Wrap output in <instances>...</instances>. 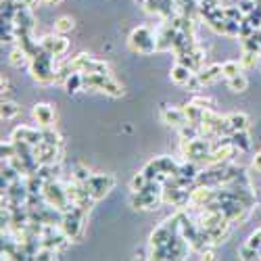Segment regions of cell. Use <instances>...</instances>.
<instances>
[{"instance_id":"cell-10","label":"cell","mask_w":261,"mask_h":261,"mask_svg":"<svg viewBox=\"0 0 261 261\" xmlns=\"http://www.w3.org/2000/svg\"><path fill=\"white\" fill-rule=\"evenodd\" d=\"M33 155L40 165H59L61 163V146L55 144H48V142H40L38 146H33Z\"/></svg>"},{"instance_id":"cell-5","label":"cell","mask_w":261,"mask_h":261,"mask_svg":"<svg viewBox=\"0 0 261 261\" xmlns=\"http://www.w3.org/2000/svg\"><path fill=\"white\" fill-rule=\"evenodd\" d=\"M42 199L44 203H48L50 207L59 209V211H69L73 207V203L69 201L67 197V190H65V184H61L59 180H50L44 184V190H42Z\"/></svg>"},{"instance_id":"cell-22","label":"cell","mask_w":261,"mask_h":261,"mask_svg":"<svg viewBox=\"0 0 261 261\" xmlns=\"http://www.w3.org/2000/svg\"><path fill=\"white\" fill-rule=\"evenodd\" d=\"M184 109V113H186V119H188V124H201L203 121V115H205V109H201L199 104H195V102H190V104H186V107H182Z\"/></svg>"},{"instance_id":"cell-16","label":"cell","mask_w":261,"mask_h":261,"mask_svg":"<svg viewBox=\"0 0 261 261\" xmlns=\"http://www.w3.org/2000/svg\"><path fill=\"white\" fill-rule=\"evenodd\" d=\"M195 76V71L190 67H186V65H182V63H176L171 67V71H169V80L176 84V86H186L188 84V80Z\"/></svg>"},{"instance_id":"cell-21","label":"cell","mask_w":261,"mask_h":261,"mask_svg":"<svg viewBox=\"0 0 261 261\" xmlns=\"http://www.w3.org/2000/svg\"><path fill=\"white\" fill-rule=\"evenodd\" d=\"M159 167H161V173H165V176H176L178 173V169H180V163L173 159V157H167V155H163V157H159Z\"/></svg>"},{"instance_id":"cell-2","label":"cell","mask_w":261,"mask_h":261,"mask_svg":"<svg viewBox=\"0 0 261 261\" xmlns=\"http://www.w3.org/2000/svg\"><path fill=\"white\" fill-rule=\"evenodd\" d=\"M52 59H55L52 55L40 50L38 55H33L31 61H29V73H31V78L36 80L38 84H42V86L57 84V80H55L57 67H55V63H52Z\"/></svg>"},{"instance_id":"cell-9","label":"cell","mask_w":261,"mask_h":261,"mask_svg":"<svg viewBox=\"0 0 261 261\" xmlns=\"http://www.w3.org/2000/svg\"><path fill=\"white\" fill-rule=\"evenodd\" d=\"M40 48L57 59V57H63L69 50V40L63 36V33H52V36L40 38Z\"/></svg>"},{"instance_id":"cell-26","label":"cell","mask_w":261,"mask_h":261,"mask_svg":"<svg viewBox=\"0 0 261 261\" xmlns=\"http://www.w3.org/2000/svg\"><path fill=\"white\" fill-rule=\"evenodd\" d=\"M221 73H223V80H230V78H236L238 73H242L240 61H226V63H221Z\"/></svg>"},{"instance_id":"cell-29","label":"cell","mask_w":261,"mask_h":261,"mask_svg":"<svg viewBox=\"0 0 261 261\" xmlns=\"http://www.w3.org/2000/svg\"><path fill=\"white\" fill-rule=\"evenodd\" d=\"M178 134H180V140H195V138L201 136V130L197 124H186L178 130Z\"/></svg>"},{"instance_id":"cell-25","label":"cell","mask_w":261,"mask_h":261,"mask_svg":"<svg viewBox=\"0 0 261 261\" xmlns=\"http://www.w3.org/2000/svg\"><path fill=\"white\" fill-rule=\"evenodd\" d=\"M76 27V21H73V17H69V15H63L59 17V19L55 21V33H69V31H73Z\"/></svg>"},{"instance_id":"cell-37","label":"cell","mask_w":261,"mask_h":261,"mask_svg":"<svg viewBox=\"0 0 261 261\" xmlns=\"http://www.w3.org/2000/svg\"><path fill=\"white\" fill-rule=\"evenodd\" d=\"M193 102L199 104L201 109H211V107H213V102H211V100H209V98H201V96H197Z\"/></svg>"},{"instance_id":"cell-39","label":"cell","mask_w":261,"mask_h":261,"mask_svg":"<svg viewBox=\"0 0 261 261\" xmlns=\"http://www.w3.org/2000/svg\"><path fill=\"white\" fill-rule=\"evenodd\" d=\"M0 86H3V98H7L9 92H11V82H9V78L3 76V80H0Z\"/></svg>"},{"instance_id":"cell-19","label":"cell","mask_w":261,"mask_h":261,"mask_svg":"<svg viewBox=\"0 0 261 261\" xmlns=\"http://www.w3.org/2000/svg\"><path fill=\"white\" fill-rule=\"evenodd\" d=\"M228 117V126H230V134L232 132H240V130H249L251 126V119L247 113H230L226 115Z\"/></svg>"},{"instance_id":"cell-4","label":"cell","mask_w":261,"mask_h":261,"mask_svg":"<svg viewBox=\"0 0 261 261\" xmlns=\"http://www.w3.org/2000/svg\"><path fill=\"white\" fill-rule=\"evenodd\" d=\"M86 219H88V209H82V207H76L73 205L69 211L63 213L61 228H63V232L71 238V240H80L84 236Z\"/></svg>"},{"instance_id":"cell-6","label":"cell","mask_w":261,"mask_h":261,"mask_svg":"<svg viewBox=\"0 0 261 261\" xmlns=\"http://www.w3.org/2000/svg\"><path fill=\"white\" fill-rule=\"evenodd\" d=\"M71 65L76 71H82V73H100V76H111V67L104 63V61H98L94 57H90L88 52H80L78 57L71 59Z\"/></svg>"},{"instance_id":"cell-14","label":"cell","mask_w":261,"mask_h":261,"mask_svg":"<svg viewBox=\"0 0 261 261\" xmlns=\"http://www.w3.org/2000/svg\"><path fill=\"white\" fill-rule=\"evenodd\" d=\"M15 25L17 29H31L36 27V17H33V9L19 7L17 5V15H15Z\"/></svg>"},{"instance_id":"cell-35","label":"cell","mask_w":261,"mask_h":261,"mask_svg":"<svg viewBox=\"0 0 261 261\" xmlns=\"http://www.w3.org/2000/svg\"><path fill=\"white\" fill-rule=\"evenodd\" d=\"M247 245H251L253 249L261 251V228H257V230L247 238Z\"/></svg>"},{"instance_id":"cell-12","label":"cell","mask_w":261,"mask_h":261,"mask_svg":"<svg viewBox=\"0 0 261 261\" xmlns=\"http://www.w3.org/2000/svg\"><path fill=\"white\" fill-rule=\"evenodd\" d=\"M11 140L15 142H25L31 146H38L42 142V128H29V126H19L11 132Z\"/></svg>"},{"instance_id":"cell-23","label":"cell","mask_w":261,"mask_h":261,"mask_svg":"<svg viewBox=\"0 0 261 261\" xmlns=\"http://www.w3.org/2000/svg\"><path fill=\"white\" fill-rule=\"evenodd\" d=\"M19 111H21V109H19V104H17V102L3 98V104H0V117H3L5 121L15 119L17 115H19Z\"/></svg>"},{"instance_id":"cell-40","label":"cell","mask_w":261,"mask_h":261,"mask_svg":"<svg viewBox=\"0 0 261 261\" xmlns=\"http://www.w3.org/2000/svg\"><path fill=\"white\" fill-rule=\"evenodd\" d=\"M42 3H44V5H59L61 0H42Z\"/></svg>"},{"instance_id":"cell-36","label":"cell","mask_w":261,"mask_h":261,"mask_svg":"<svg viewBox=\"0 0 261 261\" xmlns=\"http://www.w3.org/2000/svg\"><path fill=\"white\" fill-rule=\"evenodd\" d=\"M186 88H188L190 92H197V90H201V88H203V84L199 82V78H197V73H195L193 78H190V80H188V84H186Z\"/></svg>"},{"instance_id":"cell-31","label":"cell","mask_w":261,"mask_h":261,"mask_svg":"<svg viewBox=\"0 0 261 261\" xmlns=\"http://www.w3.org/2000/svg\"><path fill=\"white\" fill-rule=\"evenodd\" d=\"M148 182H151V180L146 178V173L140 169V171H138L136 176L130 180V190H132V193H138V190H142V188H144Z\"/></svg>"},{"instance_id":"cell-33","label":"cell","mask_w":261,"mask_h":261,"mask_svg":"<svg viewBox=\"0 0 261 261\" xmlns=\"http://www.w3.org/2000/svg\"><path fill=\"white\" fill-rule=\"evenodd\" d=\"M223 17L226 19H230V21H245V15H242V11L238 9V5H234V7H226L223 9Z\"/></svg>"},{"instance_id":"cell-13","label":"cell","mask_w":261,"mask_h":261,"mask_svg":"<svg viewBox=\"0 0 261 261\" xmlns=\"http://www.w3.org/2000/svg\"><path fill=\"white\" fill-rule=\"evenodd\" d=\"M161 119H163V124L171 126V128H176L180 130L182 126L188 124V119H186V113L182 107H169V104H161V111H159Z\"/></svg>"},{"instance_id":"cell-41","label":"cell","mask_w":261,"mask_h":261,"mask_svg":"<svg viewBox=\"0 0 261 261\" xmlns=\"http://www.w3.org/2000/svg\"><path fill=\"white\" fill-rule=\"evenodd\" d=\"M259 57H261V46H259Z\"/></svg>"},{"instance_id":"cell-15","label":"cell","mask_w":261,"mask_h":261,"mask_svg":"<svg viewBox=\"0 0 261 261\" xmlns=\"http://www.w3.org/2000/svg\"><path fill=\"white\" fill-rule=\"evenodd\" d=\"M197 78H199V82H201L203 86H209V84L221 80V78H223L221 65H219V63H213V65H209V67H201L199 71H197Z\"/></svg>"},{"instance_id":"cell-1","label":"cell","mask_w":261,"mask_h":261,"mask_svg":"<svg viewBox=\"0 0 261 261\" xmlns=\"http://www.w3.org/2000/svg\"><path fill=\"white\" fill-rule=\"evenodd\" d=\"M159 203H163V184L157 180L148 182L142 190L132 193V197H130V205L136 211H153Z\"/></svg>"},{"instance_id":"cell-24","label":"cell","mask_w":261,"mask_h":261,"mask_svg":"<svg viewBox=\"0 0 261 261\" xmlns=\"http://www.w3.org/2000/svg\"><path fill=\"white\" fill-rule=\"evenodd\" d=\"M226 84H228V90L240 94V92H245L249 88V80L245 73H238L236 78H230V80H226Z\"/></svg>"},{"instance_id":"cell-18","label":"cell","mask_w":261,"mask_h":261,"mask_svg":"<svg viewBox=\"0 0 261 261\" xmlns=\"http://www.w3.org/2000/svg\"><path fill=\"white\" fill-rule=\"evenodd\" d=\"M29 61L31 57L21 48V46H15L11 52H9V63L15 67V69H21V67H29Z\"/></svg>"},{"instance_id":"cell-3","label":"cell","mask_w":261,"mask_h":261,"mask_svg":"<svg viewBox=\"0 0 261 261\" xmlns=\"http://www.w3.org/2000/svg\"><path fill=\"white\" fill-rule=\"evenodd\" d=\"M128 44L138 55H153L159 50V42H157V33L148 25H138L130 31Z\"/></svg>"},{"instance_id":"cell-34","label":"cell","mask_w":261,"mask_h":261,"mask_svg":"<svg viewBox=\"0 0 261 261\" xmlns=\"http://www.w3.org/2000/svg\"><path fill=\"white\" fill-rule=\"evenodd\" d=\"M257 7V0H238V9L242 11V15L249 17Z\"/></svg>"},{"instance_id":"cell-7","label":"cell","mask_w":261,"mask_h":261,"mask_svg":"<svg viewBox=\"0 0 261 261\" xmlns=\"http://www.w3.org/2000/svg\"><path fill=\"white\" fill-rule=\"evenodd\" d=\"M86 186H88L92 199L94 201H100V199H104L113 190L115 178L111 176V173H94V176L90 178V182L86 184Z\"/></svg>"},{"instance_id":"cell-42","label":"cell","mask_w":261,"mask_h":261,"mask_svg":"<svg viewBox=\"0 0 261 261\" xmlns=\"http://www.w3.org/2000/svg\"><path fill=\"white\" fill-rule=\"evenodd\" d=\"M257 5H261V0H257Z\"/></svg>"},{"instance_id":"cell-30","label":"cell","mask_w":261,"mask_h":261,"mask_svg":"<svg viewBox=\"0 0 261 261\" xmlns=\"http://www.w3.org/2000/svg\"><path fill=\"white\" fill-rule=\"evenodd\" d=\"M257 61H259V52H253V50H242V57H240V65H242V69H255V67H257Z\"/></svg>"},{"instance_id":"cell-32","label":"cell","mask_w":261,"mask_h":261,"mask_svg":"<svg viewBox=\"0 0 261 261\" xmlns=\"http://www.w3.org/2000/svg\"><path fill=\"white\" fill-rule=\"evenodd\" d=\"M238 257L242 259V261H253V259H261V251H257V249H253L251 245H242L240 249H238Z\"/></svg>"},{"instance_id":"cell-28","label":"cell","mask_w":261,"mask_h":261,"mask_svg":"<svg viewBox=\"0 0 261 261\" xmlns=\"http://www.w3.org/2000/svg\"><path fill=\"white\" fill-rule=\"evenodd\" d=\"M92 176H94V173L88 167H84V165H76L73 171H71V180L73 182H80V184H88Z\"/></svg>"},{"instance_id":"cell-20","label":"cell","mask_w":261,"mask_h":261,"mask_svg":"<svg viewBox=\"0 0 261 261\" xmlns=\"http://www.w3.org/2000/svg\"><path fill=\"white\" fill-rule=\"evenodd\" d=\"M63 88H65L67 94H78L80 90H84V73L82 71H73L71 76L65 80Z\"/></svg>"},{"instance_id":"cell-11","label":"cell","mask_w":261,"mask_h":261,"mask_svg":"<svg viewBox=\"0 0 261 261\" xmlns=\"http://www.w3.org/2000/svg\"><path fill=\"white\" fill-rule=\"evenodd\" d=\"M31 117L38 124V128H50V126H55V121H57V113H55V109H52V104H48V102H36L33 104Z\"/></svg>"},{"instance_id":"cell-8","label":"cell","mask_w":261,"mask_h":261,"mask_svg":"<svg viewBox=\"0 0 261 261\" xmlns=\"http://www.w3.org/2000/svg\"><path fill=\"white\" fill-rule=\"evenodd\" d=\"M217 199V188L213 186H203V184H197L193 190H190V197H188V207L193 209H205L209 203H213Z\"/></svg>"},{"instance_id":"cell-38","label":"cell","mask_w":261,"mask_h":261,"mask_svg":"<svg viewBox=\"0 0 261 261\" xmlns=\"http://www.w3.org/2000/svg\"><path fill=\"white\" fill-rule=\"evenodd\" d=\"M251 167H253L255 171H259V173H261V151L253 155V161H251Z\"/></svg>"},{"instance_id":"cell-17","label":"cell","mask_w":261,"mask_h":261,"mask_svg":"<svg viewBox=\"0 0 261 261\" xmlns=\"http://www.w3.org/2000/svg\"><path fill=\"white\" fill-rule=\"evenodd\" d=\"M230 142L234 144V148H236L238 153H249V151H251V136H249V130L232 132V134H230Z\"/></svg>"},{"instance_id":"cell-27","label":"cell","mask_w":261,"mask_h":261,"mask_svg":"<svg viewBox=\"0 0 261 261\" xmlns=\"http://www.w3.org/2000/svg\"><path fill=\"white\" fill-rule=\"evenodd\" d=\"M42 142L55 144V146H63V138L55 130V126H50V128H42Z\"/></svg>"}]
</instances>
